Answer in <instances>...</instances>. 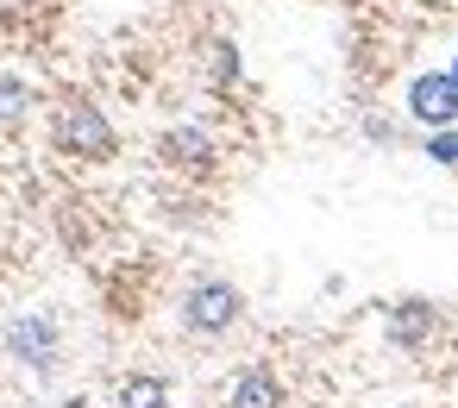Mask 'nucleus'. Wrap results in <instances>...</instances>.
<instances>
[{
  "label": "nucleus",
  "mask_w": 458,
  "mask_h": 408,
  "mask_svg": "<svg viewBox=\"0 0 458 408\" xmlns=\"http://www.w3.org/2000/svg\"><path fill=\"white\" fill-rule=\"evenodd\" d=\"M51 145H57L64 157H82V164H107L120 139H114V126H107V114H101L95 101L70 95V101H57V114H51Z\"/></svg>",
  "instance_id": "obj_1"
},
{
  "label": "nucleus",
  "mask_w": 458,
  "mask_h": 408,
  "mask_svg": "<svg viewBox=\"0 0 458 408\" xmlns=\"http://www.w3.org/2000/svg\"><path fill=\"white\" fill-rule=\"evenodd\" d=\"M239 308H245V295H239L226 276H201V283H189V295H182V327L201 333V339H220V333H233Z\"/></svg>",
  "instance_id": "obj_2"
},
{
  "label": "nucleus",
  "mask_w": 458,
  "mask_h": 408,
  "mask_svg": "<svg viewBox=\"0 0 458 408\" xmlns=\"http://www.w3.org/2000/svg\"><path fill=\"white\" fill-rule=\"evenodd\" d=\"M408 114H414L420 126H433V132L458 126V82H452V70L414 76V82H408Z\"/></svg>",
  "instance_id": "obj_3"
},
{
  "label": "nucleus",
  "mask_w": 458,
  "mask_h": 408,
  "mask_svg": "<svg viewBox=\"0 0 458 408\" xmlns=\"http://www.w3.org/2000/svg\"><path fill=\"white\" fill-rule=\"evenodd\" d=\"M7 352L26 370H57V320L51 314H20L7 320Z\"/></svg>",
  "instance_id": "obj_4"
},
{
  "label": "nucleus",
  "mask_w": 458,
  "mask_h": 408,
  "mask_svg": "<svg viewBox=\"0 0 458 408\" xmlns=\"http://www.w3.org/2000/svg\"><path fill=\"white\" fill-rule=\"evenodd\" d=\"M433 327H439V314H433V302H395V308H389V320H383V333H389V345H402V352H414V345H427V339H433Z\"/></svg>",
  "instance_id": "obj_5"
},
{
  "label": "nucleus",
  "mask_w": 458,
  "mask_h": 408,
  "mask_svg": "<svg viewBox=\"0 0 458 408\" xmlns=\"http://www.w3.org/2000/svg\"><path fill=\"white\" fill-rule=\"evenodd\" d=\"M226 408H283V383H276V370H270V364L239 370L233 389H226Z\"/></svg>",
  "instance_id": "obj_6"
},
{
  "label": "nucleus",
  "mask_w": 458,
  "mask_h": 408,
  "mask_svg": "<svg viewBox=\"0 0 458 408\" xmlns=\"http://www.w3.org/2000/svg\"><path fill=\"white\" fill-rule=\"evenodd\" d=\"M164 157H170L176 170H208V164H214V139H208L201 126H170V132H164Z\"/></svg>",
  "instance_id": "obj_7"
},
{
  "label": "nucleus",
  "mask_w": 458,
  "mask_h": 408,
  "mask_svg": "<svg viewBox=\"0 0 458 408\" xmlns=\"http://www.w3.org/2000/svg\"><path fill=\"white\" fill-rule=\"evenodd\" d=\"M120 408H170V383L164 377H126L120 383Z\"/></svg>",
  "instance_id": "obj_8"
},
{
  "label": "nucleus",
  "mask_w": 458,
  "mask_h": 408,
  "mask_svg": "<svg viewBox=\"0 0 458 408\" xmlns=\"http://www.w3.org/2000/svg\"><path fill=\"white\" fill-rule=\"evenodd\" d=\"M26 107H32V82L0 76V126H20V120H26Z\"/></svg>",
  "instance_id": "obj_9"
},
{
  "label": "nucleus",
  "mask_w": 458,
  "mask_h": 408,
  "mask_svg": "<svg viewBox=\"0 0 458 408\" xmlns=\"http://www.w3.org/2000/svg\"><path fill=\"white\" fill-rule=\"evenodd\" d=\"M427 157H433V164H445V170H458V132H452V126H445V132H433V139H427Z\"/></svg>",
  "instance_id": "obj_10"
},
{
  "label": "nucleus",
  "mask_w": 458,
  "mask_h": 408,
  "mask_svg": "<svg viewBox=\"0 0 458 408\" xmlns=\"http://www.w3.org/2000/svg\"><path fill=\"white\" fill-rule=\"evenodd\" d=\"M239 76V51L233 45H214V82H233Z\"/></svg>",
  "instance_id": "obj_11"
},
{
  "label": "nucleus",
  "mask_w": 458,
  "mask_h": 408,
  "mask_svg": "<svg viewBox=\"0 0 458 408\" xmlns=\"http://www.w3.org/2000/svg\"><path fill=\"white\" fill-rule=\"evenodd\" d=\"M57 408H95V402H89V395H64Z\"/></svg>",
  "instance_id": "obj_12"
},
{
  "label": "nucleus",
  "mask_w": 458,
  "mask_h": 408,
  "mask_svg": "<svg viewBox=\"0 0 458 408\" xmlns=\"http://www.w3.org/2000/svg\"><path fill=\"white\" fill-rule=\"evenodd\" d=\"M452 82H458V57H452Z\"/></svg>",
  "instance_id": "obj_13"
}]
</instances>
